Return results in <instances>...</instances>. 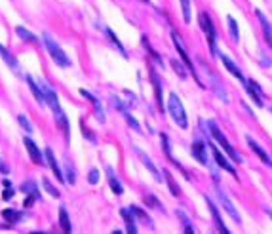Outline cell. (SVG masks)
<instances>
[{"mask_svg":"<svg viewBox=\"0 0 272 234\" xmlns=\"http://www.w3.org/2000/svg\"><path fill=\"white\" fill-rule=\"evenodd\" d=\"M168 112H170L173 122L177 124L181 130H186V128H188L186 111L185 107H183V101L179 99L177 94H170V95H168Z\"/></svg>","mask_w":272,"mask_h":234,"instance_id":"1","label":"cell"},{"mask_svg":"<svg viewBox=\"0 0 272 234\" xmlns=\"http://www.w3.org/2000/svg\"><path fill=\"white\" fill-rule=\"evenodd\" d=\"M208 128H210V132H211V137H213V139H215V141L219 143V147H223L225 154H227V156H230L232 160L240 164V162H242V156H240V152H236V148L232 147V145H230L228 141H227V137L223 136V132L219 130V126L213 122V120H210V122H208Z\"/></svg>","mask_w":272,"mask_h":234,"instance_id":"2","label":"cell"},{"mask_svg":"<svg viewBox=\"0 0 272 234\" xmlns=\"http://www.w3.org/2000/svg\"><path fill=\"white\" fill-rule=\"evenodd\" d=\"M44 46H46V49H48L49 57L55 61V65L57 67H61V69H65V67H69L71 65V59L67 57V53L61 49V46L53 40V38L49 37L48 33H44Z\"/></svg>","mask_w":272,"mask_h":234,"instance_id":"3","label":"cell"},{"mask_svg":"<svg viewBox=\"0 0 272 234\" xmlns=\"http://www.w3.org/2000/svg\"><path fill=\"white\" fill-rule=\"evenodd\" d=\"M198 21H200V27H202L204 35L208 37L211 55H215V57H217V55H219V51H217V31H215V27H213L211 17L206 12H200V15H198Z\"/></svg>","mask_w":272,"mask_h":234,"instance_id":"4","label":"cell"},{"mask_svg":"<svg viewBox=\"0 0 272 234\" xmlns=\"http://www.w3.org/2000/svg\"><path fill=\"white\" fill-rule=\"evenodd\" d=\"M172 40H173V46L177 48L179 55H181V59L185 61V67L188 69V71H192V74H194V80H196V84L200 88H204V82L200 80V76H198L196 71H194V65H192V61H190V57L186 55V49H185V46H183V42H181V38L177 37V33H172Z\"/></svg>","mask_w":272,"mask_h":234,"instance_id":"5","label":"cell"},{"mask_svg":"<svg viewBox=\"0 0 272 234\" xmlns=\"http://www.w3.org/2000/svg\"><path fill=\"white\" fill-rule=\"evenodd\" d=\"M215 192H217V198H219V204H221L223 208H225V211H227V213H228V215L232 217V221L240 225V223H242V219H240V213L236 211L234 204L230 202V198L227 196V192H223V190L219 188V187L215 188Z\"/></svg>","mask_w":272,"mask_h":234,"instance_id":"6","label":"cell"},{"mask_svg":"<svg viewBox=\"0 0 272 234\" xmlns=\"http://www.w3.org/2000/svg\"><path fill=\"white\" fill-rule=\"evenodd\" d=\"M23 145L25 148L29 150V156H31V160L35 162V164H44L46 162V154L44 152H40V148L37 147V143L31 139V137H23Z\"/></svg>","mask_w":272,"mask_h":234,"instance_id":"7","label":"cell"},{"mask_svg":"<svg viewBox=\"0 0 272 234\" xmlns=\"http://www.w3.org/2000/svg\"><path fill=\"white\" fill-rule=\"evenodd\" d=\"M244 88H246V92L249 94L251 101H253L257 107H263V105H265V101H263V90H261V86L253 78H249L246 84H244Z\"/></svg>","mask_w":272,"mask_h":234,"instance_id":"8","label":"cell"},{"mask_svg":"<svg viewBox=\"0 0 272 234\" xmlns=\"http://www.w3.org/2000/svg\"><path fill=\"white\" fill-rule=\"evenodd\" d=\"M217 57H219V59H221V61H223V65H225V69H227L228 73L232 74L234 78H238V80H240L242 84H246V82H247V78H244V74H242V71L238 69V65H236V63L232 61V59H230L228 55H225V53H219Z\"/></svg>","mask_w":272,"mask_h":234,"instance_id":"9","label":"cell"},{"mask_svg":"<svg viewBox=\"0 0 272 234\" xmlns=\"http://www.w3.org/2000/svg\"><path fill=\"white\" fill-rule=\"evenodd\" d=\"M206 74H208V80H210V86L211 90L215 92V95L221 99L223 103H228V97H227V92H225V88L221 86V82H219V78L215 76V74L211 73L210 69H206Z\"/></svg>","mask_w":272,"mask_h":234,"instance_id":"10","label":"cell"},{"mask_svg":"<svg viewBox=\"0 0 272 234\" xmlns=\"http://www.w3.org/2000/svg\"><path fill=\"white\" fill-rule=\"evenodd\" d=\"M206 204H208V210L211 211V217H213V223H215V227L221 231V233L228 234L230 231L227 229V225H225V221H223L221 213H219V210H217V206L213 204V200H210V198L206 196Z\"/></svg>","mask_w":272,"mask_h":234,"instance_id":"11","label":"cell"},{"mask_svg":"<svg viewBox=\"0 0 272 234\" xmlns=\"http://www.w3.org/2000/svg\"><path fill=\"white\" fill-rule=\"evenodd\" d=\"M53 114H55V122H57V126H59V130L65 134V139L71 141V126H69V118H67V114L63 112L61 107H57V109L53 111Z\"/></svg>","mask_w":272,"mask_h":234,"instance_id":"12","label":"cell"},{"mask_svg":"<svg viewBox=\"0 0 272 234\" xmlns=\"http://www.w3.org/2000/svg\"><path fill=\"white\" fill-rule=\"evenodd\" d=\"M210 147H211V154H213V158H215V162H217V164L221 166L223 170H227V172L230 173L232 177H236V170H234V166H232L230 162H228V160H227V158H225V154H223V152H221V150H219V148H217V147H213L211 143H210Z\"/></svg>","mask_w":272,"mask_h":234,"instance_id":"13","label":"cell"},{"mask_svg":"<svg viewBox=\"0 0 272 234\" xmlns=\"http://www.w3.org/2000/svg\"><path fill=\"white\" fill-rule=\"evenodd\" d=\"M247 145H249V148H251V150H253L257 156H259L261 162H263V164H267V166H269V168L272 170V158L269 156V152H265V148L261 147L257 141H253V137L247 136Z\"/></svg>","mask_w":272,"mask_h":234,"instance_id":"14","label":"cell"},{"mask_svg":"<svg viewBox=\"0 0 272 234\" xmlns=\"http://www.w3.org/2000/svg\"><path fill=\"white\" fill-rule=\"evenodd\" d=\"M192 156L196 158L200 164H204V166H208L210 164V158H208V152H206V145H204V141H194L192 143Z\"/></svg>","mask_w":272,"mask_h":234,"instance_id":"15","label":"cell"},{"mask_svg":"<svg viewBox=\"0 0 272 234\" xmlns=\"http://www.w3.org/2000/svg\"><path fill=\"white\" fill-rule=\"evenodd\" d=\"M25 82L29 84V88H31V92H33L35 99H37L42 107H44V105H48V103H46V95H44V90H42L40 84H37V82L33 80V76H29V74H27V76H25Z\"/></svg>","mask_w":272,"mask_h":234,"instance_id":"16","label":"cell"},{"mask_svg":"<svg viewBox=\"0 0 272 234\" xmlns=\"http://www.w3.org/2000/svg\"><path fill=\"white\" fill-rule=\"evenodd\" d=\"M0 57H2L4 61H6V65H8L10 69H12L13 73H15V74H21V67H19V61H17V57H15L13 53H10V51L4 48L2 44H0Z\"/></svg>","mask_w":272,"mask_h":234,"instance_id":"17","label":"cell"},{"mask_svg":"<svg viewBox=\"0 0 272 234\" xmlns=\"http://www.w3.org/2000/svg\"><path fill=\"white\" fill-rule=\"evenodd\" d=\"M40 86H42V90H44V95H46V103H48L49 107H51V111H55L57 107H61L59 105V99H57V94L51 90V88L48 86V84H44V80L40 78V82H38Z\"/></svg>","mask_w":272,"mask_h":234,"instance_id":"18","label":"cell"},{"mask_svg":"<svg viewBox=\"0 0 272 234\" xmlns=\"http://www.w3.org/2000/svg\"><path fill=\"white\" fill-rule=\"evenodd\" d=\"M137 154H139V158H141V162H143V164L147 166V170H148V172L152 173V177H154L156 181H160V183H162V179H164V177H162V173L158 172V168L154 166V162H152V160H150V158H148V154H147V152H143V150H139V148H137Z\"/></svg>","mask_w":272,"mask_h":234,"instance_id":"19","label":"cell"},{"mask_svg":"<svg viewBox=\"0 0 272 234\" xmlns=\"http://www.w3.org/2000/svg\"><path fill=\"white\" fill-rule=\"evenodd\" d=\"M80 94L84 95L86 99L91 101V105H93V111H95V118H97L99 122H105V112H103V107H101V103H99V99L93 95V94H90L86 90H80Z\"/></svg>","mask_w":272,"mask_h":234,"instance_id":"20","label":"cell"},{"mask_svg":"<svg viewBox=\"0 0 272 234\" xmlns=\"http://www.w3.org/2000/svg\"><path fill=\"white\" fill-rule=\"evenodd\" d=\"M160 141H162V147H164V152H166V156H168V160H172L173 164H175V166H177V168L181 170V172L185 173V177H188V173L185 172V168H183V166H181L179 162H177L175 158H173V154H172V143H170V137L166 136V134H162V136H160Z\"/></svg>","mask_w":272,"mask_h":234,"instance_id":"21","label":"cell"},{"mask_svg":"<svg viewBox=\"0 0 272 234\" xmlns=\"http://www.w3.org/2000/svg\"><path fill=\"white\" fill-rule=\"evenodd\" d=\"M44 154H46V162H48L49 164V168H51V170H53V173H55V177H57V181H65V179H63V172H61V168H59V164H57V160H55V154H53V150H51V148H46V150H44Z\"/></svg>","mask_w":272,"mask_h":234,"instance_id":"22","label":"cell"},{"mask_svg":"<svg viewBox=\"0 0 272 234\" xmlns=\"http://www.w3.org/2000/svg\"><path fill=\"white\" fill-rule=\"evenodd\" d=\"M255 15H257V19H259L261 27H263V33H265V40L269 42V46L272 48V25L269 23V19L265 17V13L261 12V10H255Z\"/></svg>","mask_w":272,"mask_h":234,"instance_id":"23","label":"cell"},{"mask_svg":"<svg viewBox=\"0 0 272 234\" xmlns=\"http://www.w3.org/2000/svg\"><path fill=\"white\" fill-rule=\"evenodd\" d=\"M120 215H122L124 223H126V231H128V233H137L136 217H134L132 210H120Z\"/></svg>","mask_w":272,"mask_h":234,"instance_id":"24","label":"cell"},{"mask_svg":"<svg viewBox=\"0 0 272 234\" xmlns=\"http://www.w3.org/2000/svg\"><path fill=\"white\" fill-rule=\"evenodd\" d=\"M107 177H109V185H111L112 192H114V194H122L124 187H122V183H120V181L114 177V172H112L111 168H107Z\"/></svg>","mask_w":272,"mask_h":234,"instance_id":"25","label":"cell"},{"mask_svg":"<svg viewBox=\"0 0 272 234\" xmlns=\"http://www.w3.org/2000/svg\"><path fill=\"white\" fill-rule=\"evenodd\" d=\"M103 31L107 33V37H109V40H111V42H112V46H114V48H116V49H118V51H120V53H122V57H128V51L124 49L122 42H120V40L116 38V35L112 33L111 29H107V27H103Z\"/></svg>","mask_w":272,"mask_h":234,"instance_id":"26","label":"cell"},{"mask_svg":"<svg viewBox=\"0 0 272 234\" xmlns=\"http://www.w3.org/2000/svg\"><path fill=\"white\" fill-rule=\"evenodd\" d=\"M2 217L6 219V221L10 223V225H15V223H19L23 219L25 215L21 211H15V210H4L2 211Z\"/></svg>","mask_w":272,"mask_h":234,"instance_id":"27","label":"cell"},{"mask_svg":"<svg viewBox=\"0 0 272 234\" xmlns=\"http://www.w3.org/2000/svg\"><path fill=\"white\" fill-rule=\"evenodd\" d=\"M59 225H61L63 233H71L73 227H71V219H69V213L65 208H59Z\"/></svg>","mask_w":272,"mask_h":234,"instance_id":"28","label":"cell"},{"mask_svg":"<svg viewBox=\"0 0 272 234\" xmlns=\"http://www.w3.org/2000/svg\"><path fill=\"white\" fill-rule=\"evenodd\" d=\"M227 21H228V31H230V38L238 42V38H240V29H238V23H236V19L232 15H228L227 17Z\"/></svg>","mask_w":272,"mask_h":234,"instance_id":"29","label":"cell"},{"mask_svg":"<svg viewBox=\"0 0 272 234\" xmlns=\"http://www.w3.org/2000/svg\"><path fill=\"white\" fill-rule=\"evenodd\" d=\"M130 210H132V213H134V215H137V219H139V221H143L145 225H147V227H150V229H152V221L148 219V215L143 210H141V208H137V206H132Z\"/></svg>","mask_w":272,"mask_h":234,"instance_id":"30","label":"cell"},{"mask_svg":"<svg viewBox=\"0 0 272 234\" xmlns=\"http://www.w3.org/2000/svg\"><path fill=\"white\" fill-rule=\"evenodd\" d=\"M15 33L19 35V38H23V40H27V42H31V44H35V42H38L37 40V37L31 33V31H27L25 27H17L15 29Z\"/></svg>","mask_w":272,"mask_h":234,"instance_id":"31","label":"cell"},{"mask_svg":"<svg viewBox=\"0 0 272 234\" xmlns=\"http://www.w3.org/2000/svg\"><path fill=\"white\" fill-rule=\"evenodd\" d=\"M21 190L27 192V194H31V196L40 198V192H38L37 183H33V181H27V183H23V185H21Z\"/></svg>","mask_w":272,"mask_h":234,"instance_id":"32","label":"cell"},{"mask_svg":"<svg viewBox=\"0 0 272 234\" xmlns=\"http://www.w3.org/2000/svg\"><path fill=\"white\" fill-rule=\"evenodd\" d=\"M181 2V10H183V21L190 23L192 21V13H190V0H179Z\"/></svg>","mask_w":272,"mask_h":234,"instance_id":"33","label":"cell"},{"mask_svg":"<svg viewBox=\"0 0 272 234\" xmlns=\"http://www.w3.org/2000/svg\"><path fill=\"white\" fill-rule=\"evenodd\" d=\"M164 179H166V181H168V185H170V192H172L173 196H177V194H179V187L175 185L172 173L168 172V170H164Z\"/></svg>","mask_w":272,"mask_h":234,"instance_id":"34","label":"cell"},{"mask_svg":"<svg viewBox=\"0 0 272 234\" xmlns=\"http://www.w3.org/2000/svg\"><path fill=\"white\" fill-rule=\"evenodd\" d=\"M145 204H147L148 208H154V210H158V211H164V206L158 204L156 196H152V194H147V196H145Z\"/></svg>","mask_w":272,"mask_h":234,"instance_id":"35","label":"cell"},{"mask_svg":"<svg viewBox=\"0 0 272 234\" xmlns=\"http://www.w3.org/2000/svg\"><path fill=\"white\" fill-rule=\"evenodd\" d=\"M150 76H152V84H154V92H156V99H158V105L162 107V88H160V80H158L156 73H150Z\"/></svg>","mask_w":272,"mask_h":234,"instance_id":"36","label":"cell"},{"mask_svg":"<svg viewBox=\"0 0 272 234\" xmlns=\"http://www.w3.org/2000/svg\"><path fill=\"white\" fill-rule=\"evenodd\" d=\"M175 213H177V217H179V219H181V223H183V227H185V233L186 234H192V233H194V229L190 227V223H188V219H186L185 213H183L181 210H177Z\"/></svg>","mask_w":272,"mask_h":234,"instance_id":"37","label":"cell"},{"mask_svg":"<svg viewBox=\"0 0 272 234\" xmlns=\"http://www.w3.org/2000/svg\"><path fill=\"white\" fill-rule=\"evenodd\" d=\"M42 185H44V188H46V192H48L49 196H53V198H59V190L55 188V187L49 183L48 179H42Z\"/></svg>","mask_w":272,"mask_h":234,"instance_id":"38","label":"cell"},{"mask_svg":"<svg viewBox=\"0 0 272 234\" xmlns=\"http://www.w3.org/2000/svg\"><path fill=\"white\" fill-rule=\"evenodd\" d=\"M65 172H67V183L74 185V183H76V173H74V168L69 162H67V166H65Z\"/></svg>","mask_w":272,"mask_h":234,"instance_id":"39","label":"cell"},{"mask_svg":"<svg viewBox=\"0 0 272 234\" xmlns=\"http://www.w3.org/2000/svg\"><path fill=\"white\" fill-rule=\"evenodd\" d=\"M172 65H173V71L179 74L183 80L186 78V71H185V67H183V63H179V61H172Z\"/></svg>","mask_w":272,"mask_h":234,"instance_id":"40","label":"cell"},{"mask_svg":"<svg viewBox=\"0 0 272 234\" xmlns=\"http://www.w3.org/2000/svg\"><path fill=\"white\" fill-rule=\"evenodd\" d=\"M4 187H6V188H4V194H2V198H4V200H12L13 194H15V190H13L12 185H10L8 181H4Z\"/></svg>","mask_w":272,"mask_h":234,"instance_id":"41","label":"cell"},{"mask_svg":"<svg viewBox=\"0 0 272 234\" xmlns=\"http://www.w3.org/2000/svg\"><path fill=\"white\" fill-rule=\"evenodd\" d=\"M124 116H126V120H128V124H130V126H132V128H134L136 132H141V128H139V124H137V120L134 118V116H132V114H130V112L126 111V112H124Z\"/></svg>","mask_w":272,"mask_h":234,"instance_id":"42","label":"cell"},{"mask_svg":"<svg viewBox=\"0 0 272 234\" xmlns=\"http://www.w3.org/2000/svg\"><path fill=\"white\" fill-rule=\"evenodd\" d=\"M17 120H19V124H21V128H23V130H27V132H33V126H31V122L25 118L23 114H19V116H17Z\"/></svg>","mask_w":272,"mask_h":234,"instance_id":"43","label":"cell"},{"mask_svg":"<svg viewBox=\"0 0 272 234\" xmlns=\"http://www.w3.org/2000/svg\"><path fill=\"white\" fill-rule=\"evenodd\" d=\"M88 181H90L91 185H95V183L99 181V170H95V168H93V170L90 172V175H88Z\"/></svg>","mask_w":272,"mask_h":234,"instance_id":"44","label":"cell"},{"mask_svg":"<svg viewBox=\"0 0 272 234\" xmlns=\"http://www.w3.org/2000/svg\"><path fill=\"white\" fill-rule=\"evenodd\" d=\"M37 200H38V198H35V196H31V194H29V196L25 198L23 206H25V208H31V206H33V204H35Z\"/></svg>","mask_w":272,"mask_h":234,"instance_id":"45","label":"cell"},{"mask_svg":"<svg viewBox=\"0 0 272 234\" xmlns=\"http://www.w3.org/2000/svg\"><path fill=\"white\" fill-rule=\"evenodd\" d=\"M261 63H263V67H271V57H261Z\"/></svg>","mask_w":272,"mask_h":234,"instance_id":"46","label":"cell"},{"mask_svg":"<svg viewBox=\"0 0 272 234\" xmlns=\"http://www.w3.org/2000/svg\"><path fill=\"white\" fill-rule=\"evenodd\" d=\"M0 173H10V170H8V166L4 164V162L0 160Z\"/></svg>","mask_w":272,"mask_h":234,"instance_id":"47","label":"cell"},{"mask_svg":"<svg viewBox=\"0 0 272 234\" xmlns=\"http://www.w3.org/2000/svg\"><path fill=\"white\" fill-rule=\"evenodd\" d=\"M265 211L269 213V217H272V210H269V208H265Z\"/></svg>","mask_w":272,"mask_h":234,"instance_id":"48","label":"cell"}]
</instances>
